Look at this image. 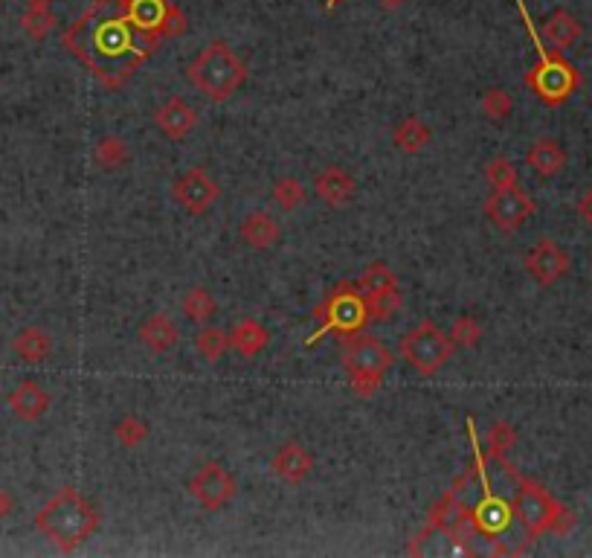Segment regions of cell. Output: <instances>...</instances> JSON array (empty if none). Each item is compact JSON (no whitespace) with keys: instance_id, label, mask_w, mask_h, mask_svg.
<instances>
[{"instance_id":"cell-38","label":"cell","mask_w":592,"mask_h":558,"mask_svg":"<svg viewBox=\"0 0 592 558\" xmlns=\"http://www.w3.org/2000/svg\"><path fill=\"white\" fill-rule=\"evenodd\" d=\"M578 213H581V218H584L587 224H592V189H587V192L578 198Z\"/></svg>"},{"instance_id":"cell-41","label":"cell","mask_w":592,"mask_h":558,"mask_svg":"<svg viewBox=\"0 0 592 558\" xmlns=\"http://www.w3.org/2000/svg\"><path fill=\"white\" fill-rule=\"evenodd\" d=\"M378 3H381L384 9H389V12H395V9H401V6H404L407 0H378Z\"/></svg>"},{"instance_id":"cell-17","label":"cell","mask_w":592,"mask_h":558,"mask_svg":"<svg viewBox=\"0 0 592 558\" xmlns=\"http://www.w3.org/2000/svg\"><path fill=\"white\" fill-rule=\"evenodd\" d=\"M273 471L288 483V486H299L308 480V474L314 471V457L299 445V442H285L276 457H273Z\"/></svg>"},{"instance_id":"cell-33","label":"cell","mask_w":592,"mask_h":558,"mask_svg":"<svg viewBox=\"0 0 592 558\" xmlns=\"http://www.w3.org/2000/svg\"><path fill=\"white\" fill-rule=\"evenodd\" d=\"M305 195H308V189H305V184L299 178H279L273 184V201L282 210H296L305 201Z\"/></svg>"},{"instance_id":"cell-19","label":"cell","mask_w":592,"mask_h":558,"mask_svg":"<svg viewBox=\"0 0 592 558\" xmlns=\"http://www.w3.org/2000/svg\"><path fill=\"white\" fill-rule=\"evenodd\" d=\"M238 236H241V242H244L247 248L267 250L279 242L282 230H279V224L267 216V213L256 210V213H250V216L241 221V227H238Z\"/></svg>"},{"instance_id":"cell-15","label":"cell","mask_w":592,"mask_h":558,"mask_svg":"<svg viewBox=\"0 0 592 558\" xmlns=\"http://www.w3.org/2000/svg\"><path fill=\"white\" fill-rule=\"evenodd\" d=\"M314 192H317L320 201H326L328 207H346L355 198L357 184L346 169L328 166L314 178Z\"/></svg>"},{"instance_id":"cell-14","label":"cell","mask_w":592,"mask_h":558,"mask_svg":"<svg viewBox=\"0 0 592 558\" xmlns=\"http://www.w3.org/2000/svg\"><path fill=\"white\" fill-rule=\"evenodd\" d=\"M154 123H157V128H160L169 140H183V137H189V134L195 131V125H198V111H195L186 99L172 96L163 108L154 111Z\"/></svg>"},{"instance_id":"cell-26","label":"cell","mask_w":592,"mask_h":558,"mask_svg":"<svg viewBox=\"0 0 592 558\" xmlns=\"http://www.w3.org/2000/svg\"><path fill=\"white\" fill-rule=\"evenodd\" d=\"M128 146H125V140L117 137V134H111V137H102L99 143H96V149H93V160L105 169V172H117L122 169L125 163H128Z\"/></svg>"},{"instance_id":"cell-37","label":"cell","mask_w":592,"mask_h":558,"mask_svg":"<svg viewBox=\"0 0 592 558\" xmlns=\"http://www.w3.org/2000/svg\"><path fill=\"white\" fill-rule=\"evenodd\" d=\"M384 384L381 372H349V387L357 399H372Z\"/></svg>"},{"instance_id":"cell-30","label":"cell","mask_w":592,"mask_h":558,"mask_svg":"<svg viewBox=\"0 0 592 558\" xmlns=\"http://www.w3.org/2000/svg\"><path fill=\"white\" fill-rule=\"evenodd\" d=\"M517 445V431L511 422H494L488 428V457L491 460H505V454Z\"/></svg>"},{"instance_id":"cell-12","label":"cell","mask_w":592,"mask_h":558,"mask_svg":"<svg viewBox=\"0 0 592 558\" xmlns=\"http://www.w3.org/2000/svg\"><path fill=\"white\" fill-rule=\"evenodd\" d=\"M172 192H175V201H178L180 207H186L192 216H204L209 207L218 201V195H221V186L218 181L204 172V169H189V172H183L175 186H172Z\"/></svg>"},{"instance_id":"cell-13","label":"cell","mask_w":592,"mask_h":558,"mask_svg":"<svg viewBox=\"0 0 592 558\" xmlns=\"http://www.w3.org/2000/svg\"><path fill=\"white\" fill-rule=\"evenodd\" d=\"M526 271L540 288H549L569 274V253L552 239H537V245L526 253Z\"/></svg>"},{"instance_id":"cell-4","label":"cell","mask_w":592,"mask_h":558,"mask_svg":"<svg viewBox=\"0 0 592 558\" xmlns=\"http://www.w3.org/2000/svg\"><path fill=\"white\" fill-rule=\"evenodd\" d=\"M511 477L517 483V492H514V500H511L514 515H517V521L523 524V529L532 538H540L546 532L563 535V532L575 527V512L569 506H563L549 489H543L537 480L523 477L517 471H511Z\"/></svg>"},{"instance_id":"cell-43","label":"cell","mask_w":592,"mask_h":558,"mask_svg":"<svg viewBox=\"0 0 592 558\" xmlns=\"http://www.w3.org/2000/svg\"><path fill=\"white\" fill-rule=\"evenodd\" d=\"M0 88H3V82H0Z\"/></svg>"},{"instance_id":"cell-7","label":"cell","mask_w":592,"mask_h":558,"mask_svg":"<svg viewBox=\"0 0 592 558\" xmlns=\"http://www.w3.org/2000/svg\"><path fill=\"white\" fill-rule=\"evenodd\" d=\"M453 341L433 320H421L401 338V358L421 375H436L453 355Z\"/></svg>"},{"instance_id":"cell-25","label":"cell","mask_w":592,"mask_h":558,"mask_svg":"<svg viewBox=\"0 0 592 558\" xmlns=\"http://www.w3.org/2000/svg\"><path fill=\"white\" fill-rule=\"evenodd\" d=\"M183 314H186L192 323L207 326L209 320L218 314V303H215V297L209 294V288H204V285L189 288L186 297H183Z\"/></svg>"},{"instance_id":"cell-6","label":"cell","mask_w":592,"mask_h":558,"mask_svg":"<svg viewBox=\"0 0 592 558\" xmlns=\"http://www.w3.org/2000/svg\"><path fill=\"white\" fill-rule=\"evenodd\" d=\"M314 317L320 320V329L308 338V346L326 338V335H334L340 341L352 338V335H360L369 323V311H366V294L357 282H337L328 297L314 309Z\"/></svg>"},{"instance_id":"cell-10","label":"cell","mask_w":592,"mask_h":558,"mask_svg":"<svg viewBox=\"0 0 592 558\" xmlns=\"http://www.w3.org/2000/svg\"><path fill=\"white\" fill-rule=\"evenodd\" d=\"M128 12L137 27L160 38H178L186 32V15L169 0H128Z\"/></svg>"},{"instance_id":"cell-34","label":"cell","mask_w":592,"mask_h":558,"mask_svg":"<svg viewBox=\"0 0 592 558\" xmlns=\"http://www.w3.org/2000/svg\"><path fill=\"white\" fill-rule=\"evenodd\" d=\"M482 111L494 120V123H503L511 117V111H514V99H511V93L503 91V88H488V91L482 93Z\"/></svg>"},{"instance_id":"cell-22","label":"cell","mask_w":592,"mask_h":558,"mask_svg":"<svg viewBox=\"0 0 592 558\" xmlns=\"http://www.w3.org/2000/svg\"><path fill=\"white\" fill-rule=\"evenodd\" d=\"M12 352H15L21 361H27V364H41V361H47L50 352H53V338H50L44 329H38V326H27V329H21V332L12 338Z\"/></svg>"},{"instance_id":"cell-40","label":"cell","mask_w":592,"mask_h":558,"mask_svg":"<svg viewBox=\"0 0 592 558\" xmlns=\"http://www.w3.org/2000/svg\"><path fill=\"white\" fill-rule=\"evenodd\" d=\"M53 0H27V9H50Z\"/></svg>"},{"instance_id":"cell-3","label":"cell","mask_w":592,"mask_h":558,"mask_svg":"<svg viewBox=\"0 0 592 558\" xmlns=\"http://www.w3.org/2000/svg\"><path fill=\"white\" fill-rule=\"evenodd\" d=\"M514 3H517L520 21H523V27H526L529 38H532L534 50H537V64L529 67V73H526V88H532L534 96L543 105L558 108V105H563L572 93L581 88V73H578L575 64L566 62V56H563L561 50H549L543 44V35L534 27L526 3L523 0H514Z\"/></svg>"},{"instance_id":"cell-28","label":"cell","mask_w":592,"mask_h":558,"mask_svg":"<svg viewBox=\"0 0 592 558\" xmlns=\"http://www.w3.org/2000/svg\"><path fill=\"white\" fill-rule=\"evenodd\" d=\"M401 291L398 288H384V291H372L366 294V311L369 320H389L401 311Z\"/></svg>"},{"instance_id":"cell-8","label":"cell","mask_w":592,"mask_h":558,"mask_svg":"<svg viewBox=\"0 0 592 558\" xmlns=\"http://www.w3.org/2000/svg\"><path fill=\"white\" fill-rule=\"evenodd\" d=\"M236 489V477L218 460L201 465L189 480V495L195 497V503L207 512H221L236 497Z\"/></svg>"},{"instance_id":"cell-31","label":"cell","mask_w":592,"mask_h":558,"mask_svg":"<svg viewBox=\"0 0 592 558\" xmlns=\"http://www.w3.org/2000/svg\"><path fill=\"white\" fill-rule=\"evenodd\" d=\"M21 27L32 41H44L56 27V15H53V9H27L21 15Z\"/></svg>"},{"instance_id":"cell-18","label":"cell","mask_w":592,"mask_h":558,"mask_svg":"<svg viewBox=\"0 0 592 558\" xmlns=\"http://www.w3.org/2000/svg\"><path fill=\"white\" fill-rule=\"evenodd\" d=\"M137 335H140V343H143L146 349H151V352H157V355L169 352L180 338L175 320H172L169 314H163V311L146 317V320L140 323V332H137Z\"/></svg>"},{"instance_id":"cell-35","label":"cell","mask_w":592,"mask_h":558,"mask_svg":"<svg viewBox=\"0 0 592 558\" xmlns=\"http://www.w3.org/2000/svg\"><path fill=\"white\" fill-rule=\"evenodd\" d=\"M485 178L494 189H508V186H517V166L508 160V157H494L488 160L485 166Z\"/></svg>"},{"instance_id":"cell-20","label":"cell","mask_w":592,"mask_h":558,"mask_svg":"<svg viewBox=\"0 0 592 558\" xmlns=\"http://www.w3.org/2000/svg\"><path fill=\"white\" fill-rule=\"evenodd\" d=\"M526 163L532 166L540 178H555L566 169V152L561 149L558 140L552 137H540L532 149L526 152Z\"/></svg>"},{"instance_id":"cell-1","label":"cell","mask_w":592,"mask_h":558,"mask_svg":"<svg viewBox=\"0 0 592 558\" xmlns=\"http://www.w3.org/2000/svg\"><path fill=\"white\" fill-rule=\"evenodd\" d=\"M61 47L85 64L99 85L117 91L157 53L160 35L137 27L128 0H93L64 32Z\"/></svg>"},{"instance_id":"cell-21","label":"cell","mask_w":592,"mask_h":558,"mask_svg":"<svg viewBox=\"0 0 592 558\" xmlns=\"http://www.w3.org/2000/svg\"><path fill=\"white\" fill-rule=\"evenodd\" d=\"M581 35H584L581 21H578L575 15H569L566 9H555V12L546 18V24H543V38H546L555 50H561V53L566 47H572Z\"/></svg>"},{"instance_id":"cell-39","label":"cell","mask_w":592,"mask_h":558,"mask_svg":"<svg viewBox=\"0 0 592 558\" xmlns=\"http://www.w3.org/2000/svg\"><path fill=\"white\" fill-rule=\"evenodd\" d=\"M12 509H15V500L6 489H0V521H6L12 515Z\"/></svg>"},{"instance_id":"cell-44","label":"cell","mask_w":592,"mask_h":558,"mask_svg":"<svg viewBox=\"0 0 592 558\" xmlns=\"http://www.w3.org/2000/svg\"><path fill=\"white\" fill-rule=\"evenodd\" d=\"M0 3H3V0H0Z\"/></svg>"},{"instance_id":"cell-36","label":"cell","mask_w":592,"mask_h":558,"mask_svg":"<svg viewBox=\"0 0 592 558\" xmlns=\"http://www.w3.org/2000/svg\"><path fill=\"white\" fill-rule=\"evenodd\" d=\"M482 338V323L474 320V317H456L453 320V326H450V341L453 346H465V349H471L476 346Z\"/></svg>"},{"instance_id":"cell-29","label":"cell","mask_w":592,"mask_h":558,"mask_svg":"<svg viewBox=\"0 0 592 558\" xmlns=\"http://www.w3.org/2000/svg\"><path fill=\"white\" fill-rule=\"evenodd\" d=\"M114 439H117L122 448H140L148 439V425L146 419L140 416H122L117 425H114Z\"/></svg>"},{"instance_id":"cell-27","label":"cell","mask_w":592,"mask_h":558,"mask_svg":"<svg viewBox=\"0 0 592 558\" xmlns=\"http://www.w3.org/2000/svg\"><path fill=\"white\" fill-rule=\"evenodd\" d=\"M227 346H230V335H227L224 329H218V326H204V329L195 335V349H198V355H201L207 364H218V361L224 358Z\"/></svg>"},{"instance_id":"cell-2","label":"cell","mask_w":592,"mask_h":558,"mask_svg":"<svg viewBox=\"0 0 592 558\" xmlns=\"http://www.w3.org/2000/svg\"><path fill=\"white\" fill-rule=\"evenodd\" d=\"M35 527L38 532H44L61 553H73L99 529V509L88 497L79 495L73 486H64L38 509Z\"/></svg>"},{"instance_id":"cell-11","label":"cell","mask_w":592,"mask_h":558,"mask_svg":"<svg viewBox=\"0 0 592 558\" xmlns=\"http://www.w3.org/2000/svg\"><path fill=\"white\" fill-rule=\"evenodd\" d=\"M343 367L346 372H386L395 367V355L375 335H352L343 341Z\"/></svg>"},{"instance_id":"cell-24","label":"cell","mask_w":592,"mask_h":558,"mask_svg":"<svg viewBox=\"0 0 592 558\" xmlns=\"http://www.w3.org/2000/svg\"><path fill=\"white\" fill-rule=\"evenodd\" d=\"M392 140H395V146H398L404 155H418V152H424L427 143L433 140V131H430V125L424 123L421 117H407V120L398 123Z\"/></svg>"},{"instance_id":"cell-23","label":"cell","mask_w":592,"mask_h":558,"mask_svg":"<svg viewBox=\"0 0 592 558\" xmlns=\"http://www.w3.org/2000/svg\"><path fill=\"white\" fill-rule=\"evenodd\" d=\"M270 341V335H267V329L259 323V320H238L236 326H233V332H230V346L236 349L241 358H256L262 349Z\"/></svg>"},{"instance_id":"cell-16","label":"cell","mask_w":592,"mask_h":558,"mask_svg":"<svg viewBox=\"0 0 592 558\" xmlns=\"http://www.w3.org/2000/svg\"><path fill=\"white\" fill-rule=\"evenodd\" d=\"M9 407L18 419L24 422H38L47 410H50V393L38 384V381H21L12 393H9Z\"/></svg>"},{"instance_id":"cell-9","label":"cell","mask_w":592,"mask_h":558,"mask_svg":"<svg viewBox=\"0 0 592 558\" xmlns=\"http://www.w3.org/2000/svg\"><path fill=\"white\" fill-rule=\"evenodd\" d=\"M482 210H485V216L491 218L494 227L511 233V230H517L520 224H526L534 216L537 204H534L520 186H508V189H494L485 198Z\"/></svg>"},{"instance_id":"cell-32","label":"cell","mask_w":592,"mask_h":558,"mask_svg":"<svg viewBox=\"0 0 592 558\" xmlns=\"http://www.w3.org/2000/svg\"><path fill=\"white\" fill-rule=\"evenodd\" d=\"M357 285L363 288V294L384 291V288H398V274L389 271V265H384V262H372V265L363 271V277H360Z\"/></svg>"},{"instance_id":"cell-42","label":"cell","mask_w":592,"mask_h":558,"mask_svg":"<svg viewBox=\"0 0 592 558\" xmlns=\"http://www.w3.org/2000/svg\"><path fill=\"white\" fill-rule=\"evenodd\" d=\"M337 3H340V0H326V9H328V12H331V9H334Z\"/></svg>"},{"instance_id":"cell-5","label":"cell","mask_w":592,"mask_h":558,"mask_svg":"<svg viewBox=\"0 0 592 558\" xmlns=\"http://www.w3.org/2000/svg\"><path fill=\"white\" fill-rule=\"evenodd\" d=\"M186 79L212 102H224L244 85L247 67L227 41H209L207 47L186 64Z\"/></svg>"}]
</instances>
